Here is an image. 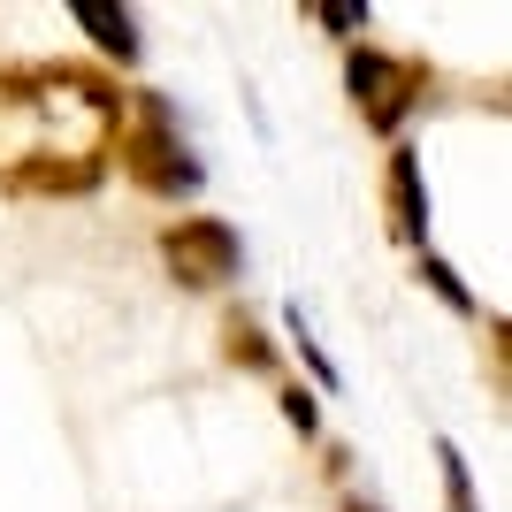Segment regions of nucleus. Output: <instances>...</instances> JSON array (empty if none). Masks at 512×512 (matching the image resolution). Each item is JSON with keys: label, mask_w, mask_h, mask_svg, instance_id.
Listing matches in <instances>:
<instances>
[{"label": "nucleus", "mask_w": 512, "mask_h": 512, "mask_svg": "<svg viewBox=\"0 0 512 512\" xmlns=\"http://www.w3.org/2000/svg\"><path fill=\"white\" fill-rule=\"evenodd\" d=\"M314 16H321V23H337V31H352V23H367V8H352V0H321Z\"/></svg>", "instance_id": "9b49d317"}, {"label": "nucleus", "mask_w": 512, "mask_h": 512, "mask_svg": "<svg viewBox=\"0 0 512 512\" xmlns=\"http://www.w3.org/2000/svg\"><path fill=\"white\" fill-rule=\"evenodd\" d=\"M222 352H230L237 367H253V375H276V344L260 337V321H245V314H230V329H222Z\"/></svg>", "instance_id": "0eeeda50"}, {"label": "nucleus", "mask_w": 512, "mask_h": 512, "mask_svg": "<svg viewBox=\"0 0 512 512\" xmlns=\"http://www.w3.org/2000/svg\"><path fill=\"white\" fill-rule=\"evenodd\" d=\"M123 100L107 69L85 62H8L0 69V192L77 199L107 176L123 138Z\"/></svg>", "instance_id": "f257e3e1"}, {"label": "nucleus", "mask_w": 512, "mask_h": 512, "mask_svg": "<svg viewBox=\"0 0 512 512\" xmlns=\"http://www.w3.org/2000/svg\"><path fill=\"white\" fill-rule=\"evenodd\" d=\"M161 260H169V276L184 291H222L245 268V245H237V230L222 214H176L161 230Z\"/></svg>", "instance_id": "7ed1b4c3"}, {"label": "nucleus", "mask_w": 512, "mask_h": 512, "mask_svg": "<svg viewBox=\"0 0 512 512\" xmlns=\"http://www.w3.org/2000/svg\"><path fill=\"white\" fill-rule=\"evenodd\" d=\"M344 85H352V107L367 115V130L398 138V123L413 115V100H421V85H428V69L406 62V54H383V46H352Z\"/></svg>", "instance_id": "20e7f679"}, {"label": "nucleus", "mask_w": 512, "mask_h": 512, "mask_svg": "<svg viewBox=\"0 0 512 512\" xmlns=\"http://www.w3.org/2000/svg\"><path fill=\"white\" fill-rule=\"evenodd\" d=\"M383 199H390V230L406 237V245H421V237H428V184H421V161H413V146H390Z\"/></svg>", "instance_id": "39448f33"}, {"label": "nucleus", "mask_w": 512, "mask_h": 512, "mask_svg": "<svg viewBox=\"0 0 512 512\" xmlns=\"http://www.w3.org/2000/svg\"><path fill=\"white\" fill-rule=\"evenodd\" d=\"M421 276H428V283H436V299H451V306H459V314H474V299H467V283L451 276L444 260H421Z\"/></svg>", "instance_id": "1a4fd4ad"}, {"label": "nucleus", "mask_w": 512, "mask_h": 512, "mask_svg": "<svg viewBox=\"0 0 512 512\" xmlns=\"http://www.w3.org/2000/svg\"><path fill=\"white\" fill-rule=\"evenodd\" d=\"M115 161H123V176L146 199H192L199 192V161H192V146H184V130H176L161 92H138V123L115 138Z\"/></svg>", "instance_id": "f03ea898"}, {"label": "nucleus", "mask_w": 512, "mask_h": 512, "mask_svg": "<svg viewBox=\"0 0 512 512\" xmlns=\"http://www.w3.org/2000/svg\"><path fill=\"white\" fill-rule=\"evenodd\" d=\"M436 459H444V505L451 512H482V505H474V474H467V459H459V444H436Z\"/></svg>", "instance_id": "6e6552de"}, {"label": "nucleus", "mask_w": 512, "mask_h": 512, "mask_svg": "<svg viewBox=\"0 0 512 512\" xmlns=\"http://www.w3.org/2000/svg\"><path fill=\"white\" fill-rule=\"evenodd\" d=\"M283 421L299 428V436H314V428H321V413H314V390H299V383L283 390Z\"/></svg>", "instance_id": "9d476101"}, {"label": "nucleus", "mask_w": 512, "mask_h": 512, "mask_svg": "<svg viewBox=\"0 0 512 512\" xmlns=\"http://www.w3.org/2000/svg\"><path fill=\"white\" fill-rule=\"evenodd\" d=\"M352 512H360V505H352Z\"/></svg>", "instance_id": "f8f14e48"}, {"label": "nucleus", "mask_w": 512, "mask_h": 512, "mask_svg": "<svg viewBox=\"0 0 512 512\" xmlns=\"http://www.w3.org/2000/svg\"><path fill=\"white\" fill-rule=\"evenodd\" d=\"M69 16L85 23L92 39L115 54V62H138V16L130 8H100V0H69Z\"/></svg>", "instance_id": "423d86ee"}]
</instances>
